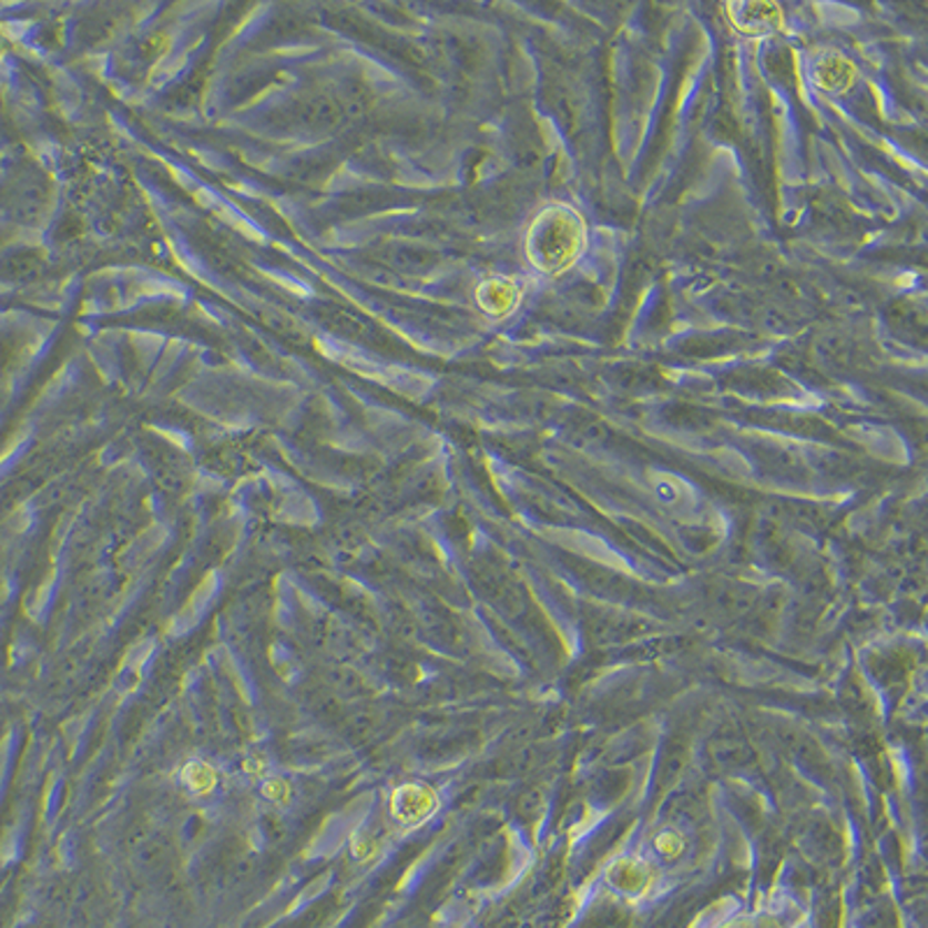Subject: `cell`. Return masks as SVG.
Instances as JSON below:
<instances>
[{"mask_svg":"<svg viewBox=\"0 0 928 928\" xmlns=\"http://www.w3.org/2000/svg\"><path fill=\"white\" fill-rule=\"evenodd\" d=\"M588 244L583 216L569 205L545 207L527 231L524 251L543 274H560L581 258Z\"/></svg>","mask_w":928,"mask_h":928,"instance_id":"1","label":"cell"},{"mask_svg":"<svg viewBox=\"0 0 928 928\" xmlns=\"http://www.w3.org/2000/svg\"><path fill=\"white\" fill-rule=\"evenodd\" d=\"M730 19L741 33L764 35L777 31L785 23V12L775 3H730L726 6Z\"/></svg>","mask_w":928,"mask_h":928,"instance_id":"2","label":"cell"},{"mask_svg":"<svg viewBox=\"0 0 928 928\" xmlns=\"http://www.w3.org/2000/svg\"><path fill=\"white\" fill-rule=\"evenodd\" d=\"M815 84L826 93H843L857 82V68L843 54H826L815 65Z\"/></svg>","mask_w":928,"mask_h":928,"instance_id":"3","label":"cell"},{"mask_svg":"<svg viewBox=\"0 0 928 928\" xmlns=\"http://www.w3.org/2000/svg\"><path fill=\"white\" fill-rule=\"evenodd\" d=\"M522 288L516 279L494 277L479 288V305L492 316H507L520 303Z\"/></svg>","mask_w":928,"mask_h":928,"instance_id":"4","label":"cell"}]
</instances>
